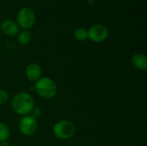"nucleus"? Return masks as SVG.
Instances as JSON below:
<instances>
[{
  "label": "nucleus",
  "instance_id": "obj_10",
  "mask_svg": "<svg viewBox=\"0 0 147 146\" xmlns=\"http://www.w3.org/2000/svg\"><path fill=\"white\" fill-rule=\"evenodd\" d=\"M17 40H18V42L22 46H26L31 40V34L28 30H23L19 33V34L17 36Z\"/></svg>",
  "mask_w": 147,
  "mask_h": 146
},
{
  "label": "nucleus",
  "instance_id": "obj_12",
  "mask_svg": "<svg viewBox=\"0 0 147 146\" xmlns=\"http://www.w3.org/2000/svg\"><path fill=\"white\" fill-rule=\"evenodd\" d=\"M74 36L78 40H80V41L85 40L88 38V30H86L84 28H77L74 32Z\"/></svg>",
  "mask_w": 147,
  "mask_h": 146
},
{
  "label": "nucleus",
  "instance_id": "obj_6",
  "mask_svg": "<svg viewBox=\"0 0 147 146\" xmlns=\"http://www.w3.org/2000/svg\"><path fill=\"white\" fill-rule=\"evenodd\" d=\"M19 129L25 136L33 135L37 130V120L30 115H25L20 120Z\"/></svg>",
  "mask_w": 147,
  "mask_h": 146
},
{
  "label": "nucleus",
  "instance_id": "obj_13",
  "mask_svg": "<svg viewBox=\"0 0 147 146\" xmlns=\"http://www.w3.org/2000/svg\"><path fill=\"white\" fill-rule=\"evenodd\" d=\"M9 99V93L3 89H0V105H3L7 103Z\"/></svg>",
  "mask_w": 147,
  "mask_h": 146
},
{
  "label": "nucleus",
  "instance_id": "obj_5",
  "mask_svg": "<svg viewBox=\"0 0 147 146\" xmlns=\"http://www.w3.org/2000/svg\"><path fill=\"white\" fill-rule=\"evenodd\" d=\"M109 36V29L102 24H96L88 30V38L93 42H102Z\"/></svg>",
  "mask_w": 147,
  "mask_h": 146
},
{
  "label": "nucleus",
  "instance_id": "obj_4",
  "mask_svg": "<svg viewBox=\"0 0 147 146\" xmlns=\"http://www.w3.org/2000/svg\"><path fill=\"white\" fill-rule=\"evenodd\" d=\"M17 25L24 29L30 28L35 22V14L30 8H22L17 14Z\"/></svg>",
  "mask_w": 147,
  "mask_h": 146
},
{
  "label": "nucleus",
  "instance_id": "obj_11",
  "mask_svg": "<svg viewBox=\"0 0 147 146\" xmlns=\"http://www.w3.org/2000/svg\"><path fill=\"white\" fill-rule=\"evenodd\" d=\"M9 137V129L3 122H0V142L7 141Z\"/></svg>",
  "mask_w": 147,
  "mask_h": 146
},
{
  "label": "nucleus",
  "instance_id": "obj_8",
  "mask_svg": "<svg viewBox=\"0 0 147 146\" xmlns=\"http://www.w3.org/2000/svg\"><path fill=\"white\" fill-rule=\"evenodd\" d=\"M26 76L28 80L32 82H36L40 78L41 76V68L39 65L35 63H31L27 65L25 70Z\"/></svg>",
  "mask_w": 147,
  "mask_h": 146
},
{
  "label": "nucleus",
  "instance_id": "obj_15",
  "mask_svg": "<svg viewBox=\"0 0 147 146\" xmlns=\"http://www.w3.org/2000/svg\"><path fill=\"white\" fill-rule=\"evenodd\" d=\"M0 146H9V145L7 143V141H3V142H0Z\"/></svg>",
  "mask_w": 147,
  "mask_h": 146
},
{
  "label": "nucleus",
  "instance_id": "obj_3",
  "mask_svg": "<svg viewBox=\"0 0 147 146\" xmlns=\"http://www.w3.org/2000/svg\"><path fill=\"white\" fill-rule=\"evenodd\" d=\"M53 133L54 137L59 139H69L74 136L76 133V127L71 121L60 120L54 124Z\"/></svg>",
  "mask_w": 147,
  "mask_h": 146
},
{
  "label": "nucleus",
  "instance_id": "obj_7",
  "mask_svg": "<svg viewBox=\"0 0 147 146\" xmlns=\"http://www.w3.org/2000/svg\"><path fill=\"white\" fill-rule=\"evenodd\" d=\"M1 30L8 36H14L19 31V27L16 22L10 19H6L1 23Z\"/></svg>",
  "mask_w": 147,
  "mask_h": 146
},
{
  "label": "nucleus",
  "instance_id": "obj_9",
  "mask_svg": "<svg viewBox=\"0 0 147 146\" xmlns=\"http://www.w3.org/2000/svg\"><path fill=\"white\" fill-rule=\"evenodd\" d=\"M133 65L140 71H145L147 68V58L143 53H136L132 58Z\"/></svg>",
  "mask_w": 147,
  "mask_h": 146
},
{
  "label": "nucleus",
  "instance_id": "obj_1",
  "mask_svg": "<svg viewBox=\"0 0 147 146\" xmlns=\"http://www.w3.org/2000/svg\"><path fill=\"white\" fill-rule=\"evenodd\" d=\"M11 106L16 114L20 115H28L34 108V101L29 94L20 92L12 98Z\"/></svg>",
  "mask_w": 147,
  "mask_h": 146
},
{
  "label": "nucleus",
  "instance_id": "obj_2",
  "mask_svg": "<svg viewBox=\"0 0 147 146\" xmlns=\"http://www.w3.org/2000/svg\"><path fill=\"white\" fill-rule=\"evenodd\" d=\"M34 90L43 99H52L57 94V85L50 77H40L34 84Z\"/></svg>",
  "mask_w": 147,
  "mask_h": 146
},
{
  "label": "nucleus",
  "instance_id": "obj_14",
  "mask_svg": "<svg viewBox=\"0 0 147 146\" xmlns=\"http://www.w3.org/2000/svg\"><path fill=\"white\" fill-rule=\"evenodd\" d=\"M40 114H41V109L40 108H34L32 111L30 112V116L34 117V119L40 117Z\"/></svg>",
  "mask_w": 147,
  "mask_h": 146
}]
</instances>
